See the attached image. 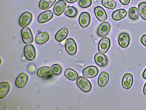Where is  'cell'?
Wrapping results in <instances>:
<instances>
[{
    "instance_id": "cell-1",
    "label": "cell",
    "mask_w": 146,
    "mask_h": 110,
    "mask_svg": "<svg viewBox=\"0 0 146 110\" xmlns=\"http://www.w3.org/2000/svg\"><path fill=\"white\" fill-rule=\"evenodd\" d=\"M76 83L79 88L84 92H89L92 89V86L90 82L83 76H79L76 80Z\"/></svg>"
},
{
    "instance_id": "cell-2",
    "label": "cell",
    "mask_w": 146,
    "mask_h": 110,
    "mask_svg": "<svg viewBox=\"0 0 146 110\" xmlns=\"http://www.w3.org/2000/svg\"><path fill=\"white\" fill-rule=\"evenodd\" d=\"M64 46L65 50L69 55H75L77 50V45L75 40L72 38H68L65 41Z\"/></svg>"
},
{
    "instance_id": "cell-3",
    "label": "cell",
    "mask_w": 146,
    "mask_h": 110,
    "mask_svg": "<svg viewBox=\"0 0 146 110\" xmlns=\"http://www.w3.org/2000/svg\"><path fill=\"white\" fill-rule=\"evenodd\" d=\"M99 71V69L97 66L90 65L84 68L82 70V73L84 77L88 78H92L98 75Z\"/></svg>"
},
{
    "instance_id": "cell-4",
    "label": "cell",
    "mask_w": 146,
    "mask_h": 110,
    "mask_svg": "<svg viewBox=\"0 0 146 110\" xmlns=\"http://www.w3.org/2000/svg\"><path fill=\"white\" fill-rule=\"evenodd\" d=\"M21 36L23 42L25 44L32 43L33 36L32 31L28 27L23 28L21 31Z\"/></svg>"
},
{
    "instance_id": "cell-5",
    "label": "cell",
    "mask_w": 146,
    "mask_h": 110,
    "mask_svg": "<svg viewBox=\"0 0 146 110\" xmlns=\"http://www.w3.org/2000/svg\"><path fill=\"white\" fill-rule=\"evenodd\" d=\"M24 54L27 60L32 61L34 60L36 56V51L34 46L32 44L25 45L24 49Z\"/></svg>"
},
{
    "instance_id": "cell-6",
    "label": "cell",
    "mask_w": 146,
    "mask_h": 110,
    "mask_svg": "<svg viewBox=\"0 0 146 110\" xmlns=\"http://www.w3.org/2000/svg\"><path fill=\"white\" fill-rule=\"evenodd\" d=\"M111 45L109 38L105 37L102 38L99 41L98 47V52L105 54L108 50Z\"/></svg>"
},
{
    "instance_id": "cell-7",
    "label": "cell",
    "mask_w": 146,
    "mask_h": 110,
    "mask_svg": "<svg viewBox=\"0 0 146 110\" xmlns=\"http://www.w3.org/2000/svg\"><path fill=\"white\" fill-rule=\"evenodd\" d=\"M33 18V15L31 13L28 11L24 12L19 18V25L22 27L28 26L31 22Z\"/></svg>"
},
{
    "instance_id": "cell-8",
    "label": "cell",
    "mask_w": 146,
    "mask_h": 110,
    "mask_svg": "<svg viewBox=\"0 0 146 110\" xmlns=\"http://www.w3.org/2000/svg\"><path fill=\"white\" fill-rule=\"evenodd\" d=\"M133 82V75L130 73H126L123 76L121 80V85L124 89H128L132 86Z\"/></svg>"
},
{
    "instance_id": "cell-9",
    "label": "cell",
    "mask_w": 146,
    "mask_h": 110,
    "mask_svg": "<svg viewBox=\"0 0 146 110\" xmlns=\"http://www.w3.org/2000/svg\"><path fill=\"white\" fill-rule=\"evenodd\" d=\"M91 21L90 14L87 12H83L80 14L78 18L80 25L83 28H85L89 25Z\"/></svg>"
},
{
    "instance_id": "cell-10",
    "label": "cell",
    "mask_w": 146,
    "mask_h": 110,
    "mask_svg": "<svg viewBox=\"0 0 146 110\" xmlns=\"http://www.w3.org/2000/svg\"><path fill=\"white\" fill-rule=\"evenodd\" d=\"M118 42L119 46L123 48L128 47L129 44L130 38L129 34L125 32L121 33L119 36Z\"/></svg>"
},
{
    "instance_id": "cell-11",
    "label": "cell",
    "mask_w": 146,
    "mask_h": 110,
    "mask_svg": "<svg viewBox=\"0 0 146 110\" xmlns=\"http://www.w3.org/2000/svg\"><path fill=\"white\" fill-rule=\"evenodd\" d=\"M66 6V3L64 1H58L54 6L53 9L54 13L57 16L60 15L64 11Z\"/></svg>"
},
{
    "instance_id": "cell-12",
    "label": "cell",
    "mask_w": 146,
    "mask_h": 110,
    "mask_svg": "<svg viewBox=\"0 0 146 110\" xmlns=\"http://www.w3.org/2000/svg\"><path fill=\"white\" fill-rule=\"evenodd\" d=\"M94 12L96 17L100 22H103L107 19V14L102 7L100 6L96 7L94 9Z\"/></svg>"
},
{
    "instance_id": "cell-13",
    "label": "cell",
    "mask_w": 146,
    "mask_h": 110,
    "mask_svg": "<svg viewBox=\"0 0 146 110\" xmlns=\"http://www.w3.org/2000/svg\"><path fill=\"white\" fill-rule=\"evenodd\" d=\"M29 79V76L26 73H21L16 78L15 81L16 86L18 88L23 87L27 83Z\"/></svg>"
},
{
    "instance_id": "cell-14",
    "label": "cell",
    "mask_w": 146,
    "mask_h": 110,
    "mask_svg": "<svg viewBox=\"0 0 146 110\" xmlns=\"http://www.w3.org/2000/svg\"><path fill=\"white\" fill-rule=\"evenodd\" d=\"M110 29V25L108 22H104L99 26L97 30L98 35L101 37L106 36Z\"/></svg>"
},
{
    "instance_id": "cell-15",
    "label": "cell",
    "mask_w": 146,
    "mask_h": 110,
    "mask_svg": "<svg viewBox=\"0 0 146 110\" xmlns=\"http://www.w3.org/2000/svg\"><path fill=\"white\" fill-rule=\"evenodd\" d=\"M94 60L95 63L98 66L104 67L106 66L108 63V59L104 54L98 52L94 56Z\"/></svg>"
},
{
    "instance_id": "cell-16",
    "label": "cell",
    "mask_w": 146,
    "mask_h": 110,
    "mask_svg": "<svg viewBox=\"0 0 146 110\" xmlns=\"http://www.w3.org/2000/svg\"><path fill=\"white\" fill-rule=\"evenodd\" d=\"M52 11L49 10L45 11L41 13L38 16L37 20L40 23H43L49 21L53 17Z\"/></svg>"
},
{
    "instance_id": "cell-17",
    "label": "cell",
    "mask_w": 146,
    "mask_h": 110,
    "mask_svg": "<svg viewBox=\"0 0 146 110\" xmlns=\"http://www.w3.org/2000/svg\"><path fill=\"white\" fill-rule=\"evenodd\" d=\"M110 78L109 74L106 71L101 72L98 76V84L100 87H104L108 83Z\"/></svg>"
},
{
    "instance_id": "cell-18",
    "label": "cell",
    "mask_w": 146,
    "mask_h": 110,
    "mask_svg": "<svg viewBox=\"0 0 146 110\" xmlns=\"http://www.w3.org/2000/svg\"><path fill=\"white\" fill-rule=\"evenodd\" d=\"M50 38V35L48 32H41L38 34L35 37V41L38 44H43L47 42Z\"/></svg>"
},
{
    "instance_id": "cell-19",
    "label": "cell",
    "mask_w": 146,
    "mask_h": 110,
    "mask_svg": "<svg viewBox=\"0 0 146 110\" xmlns=\"http://www.w3.org/2000/svg\"><path fill=\"white\" fill-rule=\"evenodd\" d=\"M127 14V11L125 9H120L113 12L111 14V17L114 21H118L125 18Z\"/></svg>"
},
{
    "instance_id": "cell-20",
    "label": "cell",
    "mask_w": 146,
    "mask_h": 110,
    "mask_svg": "<svg viewBox=\"0 0 146 110\" xmlns=\"http://www.w3.org/2000/svg\"><path fill=\"white\" fill-rule=\"evenodd\" d=\"M69 31L66 28H63L59 30L55 36L56 40L60 42L64 40L68 35Z\"/></svg>"
},
{
    "instance_id": "cell-21",
    "label": "cell",
    "mask_w": 146,
    "mask_h": 110,
    "mask_svg": "<svg viewBox=\"0 0 146 110\" xmlns=\"http://www.w3.org/2000/svg\"><path fill=\"white\" fill-rule=\"evenodd\" d=\"M37 75L39 77L44 78L52 75V72L49 66H44L39 68L37 71Z\"/></svg>"
},
{
    "instance_id": "cell-22",
    "label": "cell",
    "mask_w": 146,
    "mask_h": 110,
    "mask_svg": "<svg viewBox=\"0 0 146 110\" xmlns=\"http://www.w3.org/2000/svg\"><path fill=\"white\" fill-rule=\"evenodd\" d=\"M10 89L9 84L7 82H3L0 84V98L5 97L9 92Z\"/></svg>"
},
{
    "instance_id": "cell-23",
    "label": "cell",
    "mask_w": 146,
    "mask_h": 110,
    "mask_svg": "<svg viewBox=\"0 0 146 110\" xmlns=\"http://www.w3.org/2000/svg\"><path fill=\"white\" fill-rule=\"evenodd\" d=\"M64 75L68 79L74 81L78 77V72L75 70L71 68H67L64 71Z\"/></svg>"
},
{
    "instance_id": "cell-24",
    "label": "cell",
    "mask_w": 146,
    "mask_h": 110,
    "mask_svg": "<svg viewBox=\"0 0 146 110\" xmlns=\"http://www.w3.org/2000/svg\"><path fill=\"white\" fill-rule=\"evenodd\" d=\"M56 0H40L38 3L39 8L41 9L46 10L51 7Z\"/></svg>"
},
{
    "instance_id": "cell-25",
    "label": "cell",
    "mask_w": 146,
    "mask_h": 110,
    "mask_svg": "<svg viewBox=\"0 0 146 110\" xmlns=\"http://www.w3.org/2000/svg\"><path fill=\"white\" fill-rule=\"evenodd\" d=\"M64 13L68 17H74L77 15L78 11L73 6H68L64 9Z\"/></svg>"
},
{
    "instance_id": "cell-26",
    "label": "cell",
    "mask_w": 146,
    "mask_h": 110,
    "mask_svg": "<svg viewBox=\"0 0 146 110\" xmlns=\"http://www.w3.org/2000/svg\"><path fill=\"white\" fill-rule=\"evenodd\" d=\"M138 9L141 18L146 21V2H142L138 5Z\"/></svg>"
},
{
    "instance_id": "cell-27",
    "label": "cell",
    "mask_w": 146,
    "mask_h": 110,
    "mask_svg": "<svg viewBox=\"0 0 146 110\" xmlns=\"http://www.w3.org/2000/svg\"><path fill=\"white\" fill-rule=\"evenodd\" d=\"M128 15L129 18L133 20L138 19L139 17V14L137 8L135 7H131L129 9Z\"/></svg>"
},
{
    "instance_id": "cell-28",
    "label": "cell",
    "mask_w": 146,
    "mask_h": 110,
    "mask_svg": "<svg viewBox=\"0 0 146 110\" xmlns=\"http://www.w3.org/2000/svg\"><path fill=\"white\" fill-rule=\"evenodd\" d=\"M101 3L104 7L110 9H114L117 6L116 3L113 0H102Z\"/></svg>"
},
{
    "instance_id": "cell-29",
    "label": "cell",
    "mask_w": 146,
    "mask_h": 110,
    "mask_svg": "<svg viewBox=\"0 0 146 110\" xmlns=\"http://www.w3.org/2000/svg\"><path fill=\"white\" fill-rule=\"evenodd\" d=\"M51 69L53 74L54 75H59L62 72V67L58 64H54L51 66Z\"/></svg>"
},
{
    "instance_id": "cell-30",
    "label": "cell",
    "mask_w": 146,
    "mask_h": 110,
    "mask_svg": "<svg viewBox=\"0 0 146 110\" xmlns=\"http://www.w3.org/2000/svg\"><path fill=\"white\" fill-rule=\"evenodd\" d=\"M92 0H80L78 2L80 7L83 8L90 7L92 5Z\"/></svg>"
},
{
    "instance_id": "cell-31",
    "label": "cell",
    "mask_w": 146,
    "mask_h": 110,
    "mask_svg": "<svg viewBox=\"0 0 146 110\" xmlns=\"http://www.w3.org/2000/svg\"><path fill=\"white\" fill-rule=\"evenodd\" d=\"M140 42L142 45L146 47V34H143L141 36Z\"/></svg>"
},
{
    "instance_id": "cell-32",
    "label": "cell",
    "mask_w": 146,
    "mask_h": 110,
    "mask_svg": "<svg viewBox=\"0 0 146 110\" xmlns=\"http://www.w3.org/2000/svg\"><path fill=\"white\" fill-rule=\"evenodd\" d=\"M120 3L123 5H127L130 2V0H119Z\"/></svg>"
},
{
    "instance_id": "cell-33",
    "label": "cell",
    "mask_w": 146,
    "mask_h": 110,
    "mask_svg": "<svg viewBox=\"0 0 146 110\" xmlns=\"http://www.w3.org/2000/svg\"><path fill=\"white\" fill-rule=\"evenodd\" d=\"M67 2L69 3H73L77 1L78 0H65Z\"/></svg>"
},
{
    "instance_id": "cell-34",
    "label": "cell",
    "mask_w": 146,
    "mask_h": 110,
    "mask_svg": "<svg viewBox=\"0 0 146 110\" xmlns=\"http://www.w3.org/2000/svg\"><path fill=\"white\" fill-rule=\"evenodd\" d=\"M142 76L143 78L146 80V68L144 70Z\"/></svg>"
},
{
    "instance_id": "cell-35",
    "label": "cell",
    "mask_w": 146,
    "mask_h": 110,
    "mask_svg": "<svg viewBox=\"0 0 146 110\" xmlns=\"http://www.w3.org/2000/svg\"><path fill=\"white\" fill-rule=\"evenodd\" d=\"M143 92L144 95H146V82L145 84L143 87Z\"/></svg>"
}]
</instances>
